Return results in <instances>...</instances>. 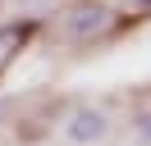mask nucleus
Wrapping results in <instances>:
<instances>
[{
    "label": "nucleus",
    "instance_id": "nucleus-1",
    "mask_svg": "<svg viewBox=\"0 0 151 146\" xmlns=\"http://www.w3.org/2000/svg\"><path fill=\"white\" fill-rule=\"evenodd\" d=\"M32 32H37V23H28V18H23V23H0V69L32 41Z\"/></svg>",
    "mask_w": 151,
    "mask_h": 146
},
{
    "label": "nucleus",
    "instance_id": "nucleus-2",
    "mask_svg": "<svg viewBox=\"0 0 151 146\" xmlns=\"http://www.w3.org/2000/svg\"><path fill=\"white\" fill-rule=\"evenodd\" d=\"M101 132H105V119L96 114V110H78L73 123H69V137H73V142H96Z\"/></svg>",
    "mask_w": 151,
    "mask_h": 146
},
{
    "label": "nucleus",
    "instance_id": "nucleus-3",
    "mask_svg": "<svg viewBox=\"0 0 151 146\" xmlns=\"http://www.w3.org/2000/svg\"><path fill=\"white\" fill-rule=\"evenodd\" d=\"M101 23H105L101 9H78V14L69 18V27H73V32H92V27H101Z\"/></svg>",
    "mask_w": 151,
    "mask_h": 146
},
{
    "label": "nucleus",
    "instance_id": "nucleus-4",
    "mask_svg": "<svg viewBox=\"0 0 151 146\" xmlns=\"http://www.w3.org/2000/svg\"><path fill=\"white\" fill-rule=\"evenodd\" d=\"M142 128H147V132H151V114H147V119H142Z\"/></svg>",
    "mask_w": 151,
    "mask_h": 146
},
{
    "label": "nucleus",
    "instance_id": "nucleus-5",
    "mask_svg": "<svg viewBox=\"0 0 151 146\" xmlns=\"http://www.w3.org/2000/svg\"><path fill=\"white\" fill-rule=\"evenodd\" d=\"M142 5H151V0H142Z\"/></svg>",
    "mask_w": 151,
    "mask_h": 146
}]
</instances>
